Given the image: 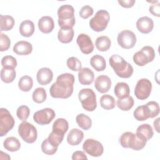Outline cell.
<instances>
[{
    "label": "cell",
    "instance_id": "cell-6",
    "mask_svg": "<svg viewBox=\"0 0 160 160\" xmlns=\"http://www.w3.org/2000/svg\"><path fill=\"white\" fill-rule=\"evenodd\" d=\"M109 19L110 15L106 10H99L89 21V26L94 31H103L107 28Z\"/></svg>",
    "mask_w": 160,
    "mask_h": 160
},
{
    "label": "cell",
    "instance_id": "cell-25",
    "mask_svg": "<svg viewBox=\"0 0 160 160\" xmlns=\"http://www.w3.org/2000/svg\"><path fill=\"white\" fill-rule=\"evenodd\" d=\"M34 24L30 20L23 21L19 26V30L20 34L23 37H30L34 32Z\"/></svg>",
    "mask_w": 160,
    "mask_h": 160
},
{
    "label": "cell",
    "instance_id": "cell-30",
    "mask_svg": "<svg viewBox=\"0 0 160 160\" xmlns=\"http://www.w3.org/2000/svg\"><path fill=\"white\" fill-rule=\"evenodd\" d=\"M111 45L110 39L106 36H101L98 37L95 41V46L97 49L99 51L104 52L108 51Z\"/></svg>",
    "mask_w": 160,
    "mask_h": 160
},
{
    "label": "cell",
    "instance_id": "cell-4",
    "mask_svg": "<svg viewBox=\"0 0 160 160\" xmlns=\"http://www.w3.org/2000/svg\"><path fill=\"white\" fill-rule=\"evenodd\" d=\"M119 142L121 146L124 148H131L135 151H139L145 147L147 141L131 132H125L121 136Z\"/></svg>",
    "mask_w": 160,
    "mask_h": 160
},
{
    "label": "cell",
    "instance_id": "cell-36",
    "mask_svg": "<svg viewBox=\"0 0 160 160\" xmlns=\"http://www.w3.org/2000/svg\"><path fill=\"white\" fill-rule=\"evenodd\" d=\"M16 76L14 69L2 68L1 70V79L5 83L12 82Z\"/></svg>",
    "mask_w": 160,
    "mask_h": 160
},
{
    "label": "cell",
    "instance_id": "cell-41",
    "mask_svg": "<svg viewBox=\"0 0 160 160\" xmlns=\"http://www.w3.org/2000/svg\"><path fill=\"white\" fill-rule=\"evenodd\" d=\"M66 64L68 68L73 71H79L82 68L81 62L76 57L69 58L67 59Z\"/></svg>",
    "mask_w": 160,
    "mask_h": 160
},
{
    "label": "cell",
    "instance_id": "cell-20",
    "mask_svg": "<svg viewBox=\"0 0 160 160\" xmlns=\"http://www.w3.org/2000/svg\"><path fill=\"white\" fill-rule=\"evenodd\" d=\"M32 51V44L26 41H20L16 42L13 47V51L20 56H26L31 53Z\"/></svg>",
    "mask_w": 160,
    "mask_h": 160
},
{
    "label": "cell",
    "instance_id": "cell-21",
    "mask_svg": "<svg viewBox=\"0 0 160 160\" xmlns=\"http://www.w3.org/2000/svg\"><path fill=\"white\" fill-rule=\"evenodd\" d=\"M83 138V132L78 128H74L69 132L67 136V141L71 146H77L82 141Z\"/></svg>",
    "mask_w": 160,
    "mask_h": 160
},
{
    "label": "cell",
    "instance_id": "cell-48",
    "mask_svg": "<svg viewBox=\"0 0 160 160\" xmlns=\"http://www.w3.org/2000/svg\"><path fill=\"white\" fill-rule=\"evenodd\" d=\"M118 3L123 8H129L134 6L136 1L135 0H125V1H118Z\"/></svg>",
    "mask_w": 160,
    "mask_h": 160
},
{
    "label": "cell",
    "instance_id": "cell-29",
    "mask_svg": "<svg viewBox=\"0 0 160 160\" xmlns=\"http://www.w3.org/2000/svg\"><path fill=\"white\" fill-rule=\"evenodd\" d=\"M1 31H8L12 29L14 25V18L9 15H0Z\"/></svg>",
    "mask_w": 160,
    "mask_h": 160
},
{
    "label": "cell",
    "instance_id": "cell-38",
    "mask_svg": "<svg viewBox=\"0 0 160 160\" xmlns=\"http://www.w3.org/2000/svg\"><path fill=\"white\" fill-rule=\"evenodd\" d=\"M1 65L3 68L14 69L17 66L16 59L10 55L5 56L1 59Z\"/></svg>",
    "mask_w": 160,
    "mask_h": 160
},
{
    "label": "cell",
    "instance_id": "cell-16",
    "mask_svg": "<svg viewBox=\"0 0 160 160\" xmlns=\"http://www.w3.org/2000/svg\"><path fill=\"white\" fill-rule=\"evenodd\" d=\"M111 86V79L106 75H100L95 80L94 87L100 93H106L109 91Z\"/></svg>",
    "mask_w": 160,
    "mask_h": 160
},
{
    "label": "cell",
    "instance_id": "cell-17",
    "mask_svg": "<svg viewBox=\"0 0 160 160\" xmlns=\"http://www.w3.org/2000/svg\"><path fill=\"white\" fill-rule=\"evenodd\" d=\"M53 78V72L48 68H42L38 70L36 74V79L38 83L45 86L49 84Z\"/></svg>",
    "mask_w": 160,
    "mask_h": 160
},
{
    "label": "cell",
    "instance_id": "cell-33",
    "mask_svg": "<svg viewBox=\"0 0 160 160\" xmlns=\"http://www.w3.org/2000/svg\"><path fill=\"white\" fill-rule=\"evenodd\" d=\"M99 101L101 106L106 110L112 109L116 106V101L114 98L109 94L102 95Z\"/></svg>",
    "mask_w": 160,
    "mask_h": 160
},
{
    "label": "cell",
    "instance_id": "cell-43",
    "mask_svg": "<svg viewBox=\"0 0 160 160\" xmlns=\"http://www.w3.org/2000/svg\"><path fill=\"white\" fill-rule=\"evenodd\" d=\"M11 46V41L9 37L2 33H0V51L1 52L7 51Z\"/></svg>",
    "mask_w": 160,
    "mask_h": 160
},
{
    "label": "cell",
    "instance_id": "cell-24",
    "mask_svg": "<svg viewBox=\"0 0 160 160\" xmlns=\"http://www.w3.org/2000/svg\"><path fill=\"white\" fill-rule=\"evenodd\" d=\"M74 38L72 28H61L58 33V40L62 43H69Z\"/></svg>",
    "mask_w": 160,
    "mask_h": 160
},
{
    "label": "cell",
    "instance_id": "cell-11",
    "mask_svg": "<svg viewBox=\"0 0 160 160\" xmlns=\"http://www.w3.org/2000/svg\"><path fill=\"white\" fill-rule=\"evenodd\" d=\"M151 90V82L148 79L142 78L137 82L134 89V94L138 99L145 100L149 96Z\"/></svg>",
    "mask_w": 160,
    "mask_h": 160
},
{
    "label": "cell",
    "instance_id": "cell-15",
    "mask_svg": "<svg viewBox=\"0 0 160 160\" xmlns=\"http://www.w3.org/2000/svg\"><path fill=\"white\" fill-rule=\"evenodd\" d=\"M136 25L138 30L140 32L148 34L153 29L154 22L151 18L148 16H143L137 20Z\"/></svg>",
    "mask_w": 160,
    "mask_h": 160
},
{
    "label": "cell",
    "instance_id": "cell-9",
    "mask_svg": "<svg viewBox=\"0 0 160 160\" xmlns=\"http://www.w3.org/2000/svg\"><path fill=\"white\" fill-rule=\"evenodd\" d=\"M15 124V121L6 108L0 109V136L2 137L11 131Z\"/></svg>",
    "mask_w": 160,
    "mask_h": 160
},
{
    "label": "cell",
    "instance_id": "cell-27",
    "mask_svg": "<svg viewBox=\"0 0 160 160\" xmlns=\"http://www.w3.org/2000/svg\"><path fill=\"white\" fill-rule=\"evenodd\" d=\"M90 64L96 71H102L106 68L105 59L99 54L94 55L91 58Z\"/></svg>",
    "mask_w": 160,
    "mask_h": 160
},
{
    "label": "cell",
    "instance_id": "cell-1",
    "mask_svg": "<svg viewBox=\"0 0 160 160\" xmlns=\"http://www.w3.org/2000/svg\"><path fill=\"white\" fill-rule=\"evenodd\" d=\"M74 81V77L71 73L59 75L56 81L50 87V95L54 98H68L73 92Z\"/></svg>",
    "mask_w": 160,
    "mask_h": 160
},
{
    "label": "cell",
    "instance_id": "cell-18",
    "mask_svg": "<svg viewBox=\"0 0 160 160\" xmlns=\"http://www.w3.org/2000/svg\"><path fill=\"white\" fill-rule=\"evenodd\" d=\"M94 79L93 71L88 68H81L78 72L79 82L82 85H90Z\"/></svg>",
    "mask_w": 160,
    "mask_h": 160
},
{
    "label": "cell",
    "instance_id": "cell-5",
    "mask_svg": "<svg viewBox=\"0 0 160 160\" xmlns=\"http://www.w3.org/2000/svg\"><path fill=\"white\" fill-rule=\"evenodd\" d=\"M78 98L81 103L82 107L87 111H93L97 107L96 96L92 89L84 88L80 90Z\"/></svg>",
    "mask_w": 160,
    "mask_h": 160
},
{
    "label": "cell",
    "instance_id": "cell-49",
    "mask_svg": "<svg viewBox=\"0 0 160 160\" xmlns=\"http://www.w3.org/2000/svg\"><path fill=\"white\" fill-rule=\"evenodd\" d=\"M159 118H158L156 120H154V122H153V125H154V128L155 129V130L158 132H159Z\"/></svg>",
    "mask_w": 160,
    "mask_h": 160
},
{
    "label": "cell",
    "instance_id": "cell-13",
    "mask_svg": "<svg viewBox=\"0 0 160 160\" xmlns=\"http://www.w3.org/2000/svg\"><path fill=\"white\" fill-rule=\"evenodd\" d=\"M55 116L54 111L51 108H46L35 112L33 115V119L39 125H46L49 124Z\"/></svg>",
    "mask_w": 160,
    "mask_h": 160
},
{
    "label": "cell",
    "instance_id": "cell-39",
    "mask_svg": "<svg viewBox=\"0 0 160 160\" xmlns=\"http://www.w3.org/2000/svg\"><path fill=\"white\" fill-rule=\"evenodd\" d=\"M145 105L148 109L150 118H153L159 114V104L157 102L149 101L147 102Z\"/></svg>",
    "mask_w": 160,
    "mask_h": 160
},
{
    "label": "cell",
    "instance_id": "cell-22",
    "mask_svg": "<svg viewBox=\"0 0 160 160\" xmlns=\"http://www.w3.org/2000/svg\"><path fill=\"white\" fill-rule=\"evenodd\" d=\"M69 124L66 119L64 118H58L52 124V131L58 135L64 136L68 131Z\"/></svg>",
    "mask_w": 160,
    "mask_h": 160
},
{
    "label": "cell",
    "instance_id": "cell-19",
    "mask_svg": "<svg viewBox=\"0 0 160 160\" xmlns=\"http://www.w3.org/2000/svg\"><path fill=\"white\" fill-rule=\"evenodd\" d=\"M38 28L41 32L48 34L52 31L54 28L53 19L48 16H42L38 21Z\"/></svg>",
    "mask_w": 160,
    "mask_h": 160
},
{
    "label": "cell",
    "instance_id": "cell-40",
    "mask_svg": "<svg viewBox=\"0 0 160 160\" xmlns=\"http://www.w3.org/2000/svg\"><path fill=\"white\" fill-rule=\"evenodd\" d=\"M42 151L47 155H52L57 152L58 147L52 146L48 141V138L45 139L41 144Z\"/></svg>",
    "mask_w": 160,
    "mask_h": 160
},
{
    "label": "cell",
    "instance_id": "cell-46",
    "mask_svg": "<svg viewBox=\"0 0 160 160\" xmlns=\"http://www.w3.org/2000/svg\"><path fill=\"white\" fill-rule=\"evenodd\" d=\"M149 12L155 16H160V4L158 2L157 4H152L149 8Z\"/></svg>",
    "mask_w": 160,
    "mask_h": 160
},
{
    "label": "cell",
    "instance_id": "cell-23",
    "mask_svg": "<svg viewBox=\"0 0 160 160\" xmlns=\"http://www.w3.org/2000/svg\"><path fill=\"white\" fill-rule=\"evenodd\" d=\"M136 134L148 141L152 138L154 132L151 125L149 124H142L138 127Z\"/></svg>",
    "mask_w": 160,
    "mask_h": 160
},
{
    "label": "cell",
    "instance_id": "cell-42",
    "mask_svg": "<svg viewBox=\"0 0 160 160\" xmlns=\"http://www.w3.org/2000/svg\"><path fill=\"white\" fill-rule=\"evenodd\" d=\"M30 114V109L28 106L25 105L20 106L16 111V115L21 121H26Z\"/></svg>",
    "mask_w": 160,
    "mask_h": 160
},
{
    "label": "cell",
    "instance_id": "cell-14",
    "mask_svg": "<svg viewBox=\"0 0 160 160\" xmlns=\"http://www.w3.org/2000/svg\"><path fill=\"white\" fill-rule=\"evenodd\" d=\"M77 44L81 51L85 54L91 53L94 50V45L91 38L84 33L80 34L76 39Z\"/></svg>",
    "mask_w": 160,
    "mask_h": 160
},
{
    "label": "cell",
    "instance_id": "cell-10",
    "mask_svg": "<svg viewBox=\"0 0 160 160\" xmlns=\"http://www.w3.org/2000/svg\"><path fill=\"white\" fill-rule=\"evenodd\" d=\"M118 44L123 49H129L132 48L136 43V36L135 34L128 29L120 32L117 38Z\"/></svg>",
    "mask_w": 160,
    "mask_h": 160
},
{
    "label": "cell",
    "instance_id": "cell-34",
    "mask_svg": "<svg viewBox=\"0 0 160 160\" xmlns=\"http://www.w3.org/2000/svg\"><path fill=\"white\" fill-rule=\"evenodd\" d=\"M133 115L134 118L139 121H143L149 118V112L146 105L138 106L134 111Z\"/></svg>",
    "mask_w": 160,
    "mask_h": 160
},
{
    "label": "cell",
    "instance_id": "cell-12",
    "mask_svg": "<svg viewBox=\"0 0 160 160\" xmlns=\"http://www.w3.org/2000/svg\"><path fill=\"white\" fill-rule=\"evenodd\" d=\"M83 150L92 157H99L104 152L102 144L94 139H87L82 144Z\"/></svg>",
    "mask_w": 160,
    "mask_h": 160
},
{
    "label": "cell",
    "instance_id": "cell-8",
    "mask_svg": "<svg viewBox=\"0 0 160 160\" xmlns=\"http://www.w3.org/2000/svg\"><path fill=\"white\" fill-rule=\"evenodd\" d=\"M155 58L154 49L149 46H146L136 52L133 56L134 62L139 66H144L149 62H152Z\"/></svg>",
    "mask_w": 160,
    "mask_h": 160
},
{
    "label": "cell",
    "instance_id": "cell-35",
    "mask_svg": "<svg viewBox=\"0 0 160 160\" xmlns=\"http://www.w3.org/2000/svg\"><path fill=\"white\" fill-rule=\"evenodd\" d=\"M134 101L132 96H128L123 99H118L117 100V106L122 111H129L134 106Z\"/></svg>",
    "mask_w": 160,
    "mask_h": 160
},
{
    "label": "cell",
    "instance_id": "cell-47",
    "mask_svg": "<svg viewBox=\"0 0 160 160\" xmlns=\"http://www.w3.org/2000/svg\"><path fill=\"white\" fill-rule=\"evenodd\" d=\"M72 159L76 160V159H88V158L85 153L81 151H77L73 152L72 155Z\"/></svg>",
    "mask_w": 160,
    "mask_h": 160
},
{
    "label": "cell",
    "instance_id": "cell-7",
    "mask_svg": "<svg viewBox=\"0 0 160 160\" xmlns=\"http://www.w3.org/2000/svg\"><path fill=\"white\" fill-rule=\"evenodd\" d=\"M18 133L22 139L27 143L34 142L38 138V132L36 127L26 121H22L18 126Z\"/></svg>",
    "mask_w": 160,
    "mask_h": 160
},
{
    "label": "cell",
    "instance_id": "cell-3",
    "mask_svg": "<svg viewBox=\"0 0 160 160\" xmlns=\"http://www.w3.org/2000/svg\"><path fill=\"white\" fill-rule=\"evenodd\" d=\"M58 24L61 28H73L75 25L74 9L69 4L61 6L58 10Z\"/></svg>",
    "mask_w": 160,
    "mask_h": 160
},
{
    "label": "cell",
    "instance_id": "cell-32",
    "mask_svg": "<svg viewBox=\"0 0 160 160\" xmlns=\"http://www.w3.org/2000/svg\"><path fill=\"white\" fill-rule=\"evenodd\" d=\"M33 86V81L31 77L25 75L22 76L18 82V87L19 89L23 92L29 91Z\"/></svg>",
    "mask_w": 160,
    "mask_h": 160
},
{
    "label": "cell",
    "instance_id": "cell-28",
    "mask_svg": "<svg viewBox=\"0 0 160 160\" xmlns=\"http://www.w3.org/2000/svg\"><path fill=\"white\" fill-rule=\"evenodd\" d=\"M3 146L9 151L15 152L20 149L21 142H19V139L15 137H8L4 140Z\"/></svg>",
    "mask_w": 160,
    "mask_h": 160
},
{
    "label": "cell",
    "instance_id": "cell-37",
    "mask_svg": "<svg viewBox=\"0 0 160 160\" xmlns=\"http://www.w3.org/2000/svg\"><path fill=\"white\" fill-rule=\"evenodd\" d=\"M32 100L36 103L44 102L47 98L46 90L43 88H38L32 92Z\"/></svg>",
    "mask_w": 160,
    "mask_h": 160
},
{
    "label": "cell",
    "instance_id": "cell-31",
    "mask_svg": "<svg viewBox=\"0 0 160 160\" xmlns=\"http://www.w3.org/2000/svg\"><path fill=\"white\" fill-rule=\"evenodd\" d=\"M76 121L78 126L84 130H88L92 126V121L91 118L83 113L77 115Z\"/></svg>",
    "mask_w": 160,
    "mask_h": 160
},
{
    "label": "cell",
    "instance_id": "cell-45",
    "mask_svg": "<svg viewBox=\"0 0 160 160\" xmlns=\"http://www.w3.org/2000/svg\"><path fill=\"white\" fill-rule=\"evenodd\" d=\"M94 12L93 9L89 5L84 6L79 11V16L83 19H88L92 15Z\"/></svg>",
    "mask_w": 160,
    "mask_h": 160
},
{
    "label": "cell",
    "instance_id": "cell-26",
    "mask_svg": "<svg viewBox=\"0 0 160 160\" xmlns=\"http://www.w3.org/2000/svg\"><path fill=\"white\" fill-rule=\"evenodd\" d=\"M114 92L118 99H123L129 96L130 89L126 82H118L114 89Z\"/></svg>",
    "mask_w": 160,
    "mask_h": 160
},
{
    "label": "cell",
    "instance_id": "cell-44",
    "mask_svg": "<svg viewBox=\"0 0 160 160\" xmlns=\"http://www.w3.org/2000/svg\"><path fill=\"white\" fill-rule=\"evenodd\" d=\"M64 138V136L58 135L52 131L49 134V136L48 138V139L49 142L54 146L58 147L59 146V144L62 142Z\"/></svg>",
    "mask_w": 160,
    "mask_h": 160
},
{
    "label": "cell",
    "instance_id": "cell-2",
    "mask_svg": "<svg viewBox=\"0 0 160 160\" xmlns=\"http://www.w3.org/2000/svg\"><path fill=\"white\" fill-rule=\"evenodd\" d=\"M109 62L118 77L129 78L132 76L133 73L132 65L119 55L114 54L111 56L109 59Z\"/></svg>",
    "mask_w": 160,
    "mask_h": 160
}]
</instances>
